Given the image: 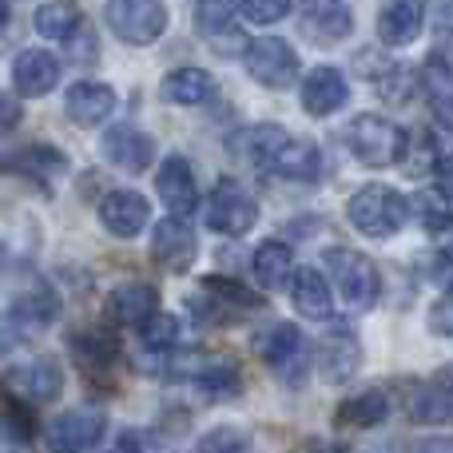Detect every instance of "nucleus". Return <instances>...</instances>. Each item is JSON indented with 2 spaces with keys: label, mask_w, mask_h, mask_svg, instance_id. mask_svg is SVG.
<instances>
[{
  "label": "nucleus",
  "mask_w": 453,
  "mask_h": 453,
  "mask_svg": "<svg viewBox=\"0 0 453 453\" xmlns=\"http://www.w3.org/2000/svg\"><path fill=\"white\" fill-rule=\"evenodd\" d=\"M410 215H414V219L422 223L430 234H446V231H453V203H449L446 196H441L438 188L418 191V196L410 199Z\"/></svg>",
  "instance_id": "nucleus-32"
},
{
  "label": "nucleus",
  "mask_w": 453,
  "mask_h": 453,
  "mask_svg": "<svg viewBox=\"0 0 453 453\" xmlns=\"http://www.w3.org/2000/svg\"><path fill=\"white\" fill-rule=\"evenodd\" d=\"M191 378H196V386L207 394V398H231V394L242 390L239 382V366H231V362H203V366L191 370Z\"/></svg>",
  "instance_id": "nucleus-34"
},
{
  "label": "nucleus",
  "mask_w": 453,
  "mask_h": 453,
  "mask_svg": "<svg viewBox=\"0 0 453 453\" xmlns=\"http://www.w3.org/2000/svg\"><path fill=\"white\" fill-rule=\"evenodd\" d=\"M434 183H438V191L446 199H453V151L449 156L438 159V167H434Z\"/></svg>",
  "instance_id": "nucleus-44"
},
{
  "label": "nucleus",
  "mask_w": 453,
  "mask_h": 453,
  "mask_svg": "<svg viewBox=\"0 0 453 453\" xmlns=\"http://www.w3.org/2000/svg\"><path fill=\"white\" fill-rule=\"evenodd\" d=\"M406 410L418 426H453V366L430 382L414 386Z\"/></svg>",
  "instance_id": "nucleus-16"
},
{
  "label": "nucleus",
  "mask_w": 453,
  "mask_h": 453,
  "mask_svg": "<svg viewBox=\"0 0 453 453\" xmlns=\"http://www.w3.org/2000/svg\"><path fill=\"white\" fill-rule=\"evenodd\" d=\"M430 330L434 334L453 338V295H441L438 303L430 306Z\"/></svg>",
  "instance_id": "nucleus-40"
},
{
  "label": "nucleus",
  "mask_w": 453,
  "mask_h": 453,
  "mask_svg": "<svg viewBox=\"0 0 453 453\" xmlns=\"http://www.w3.org/2000/svg\"><path fill=\"white\" fill-rule=\"evenodd\" d=\"M156 191H159V199H164V207L172 211V219L188 223V215H196L199 183H196V172H191V164L183 156H167L164 164H159Z\"/></svg>",
  "instance_id": "nucleus-10"
},
{
  "label": "nucleus",
  "mask_w": 453,
  "mask_h": 453,
  "mask_svg": "<svg viewBox=\"0 0 453 453\" xmlns=\"http://www.w3.org/2000/svg\"><path fill=\"white\" fill-rule=\"evenodd\" d=\"M422 24H426V4L418 0H394L378 12V40L386 48H406L422 36Z\"/></svg>",
  "instance_id": "nucleus-23"
},
{
  "label": "nucleus",
  "mask_w": 453,
  "mask_h": 453,
  "mask_svg": "<svg viewBox=\"0 0 453 453\" xmlns=\"http://www.w3.org/2000/svg\"><path fill=\"white\" fill-rule=\"evenodd\" d=\"M0 430L8 434V438L16 441V446H24V441L32 438V422H28V410H12V414L0 422Z\"/></svg>",
  "instance_id": "nucleus-41"
},
{
  "label": "nucleus",
  "mask_w": 453,
  "mask_h": 453,
  "mask_svg": "<svg viewBox=\"0 0 453 453\" xmlns=\"http://www.w3.org/2000/svg\"><path fill=\"white\" fill-rule=\"evenodd\" d=\"M84 24V12L76 4H40L36 8V32L44 40H60L68 44L76 36V28Z\"/></svg>",
  "instance_id": "nucleus-33"
},
{
  "label": "nucleus",
  "mask_w": 453,
  "mask_h": 453,
  "mask_svg": "<svg viewBox=\"0 0 453 453\" xmlns=\"http://www.w3.org/2000/svg\"><path fill=\"white\" fill-rule=\"evenodd\" d=\"M68 52L76 56L80 64H96V56H100V48H96V36H92V28H88V24H80V28H76V36L68 40Z\"/></svg>",
  "instance_id": "nucleus-39"
},
{
  "label": "nucleus",
  "mask_w": 453,
  "mask_h": 453,
  "mask_svg": "<svg viewBox=\"0 0 453 453\" xmlns=\"http://www.w3.org/2000/svg\"><path fill=\"white\" fill-rule=\"evenodd\" d=\"M290 303L303 319L311 322H326L334 314V290H330V279L314 266H298L295 279H290Z\"/></svg>",
  "instance_id": "nucleus-21"
},
{
  "label": "nucleus",
  "mask_w": 453,
  "mask_h": 453,
  "mask_svg": "<svg viewBox=\"0 0 453 453\" xmlns=\"http://www.w3.org/2000/svg\"><path fill=\"white\" fill-rule=\"evenodd\" d=\"M68 350H72V358H76V366L88 370V374H104V370L116 366V358H119V342L100 326L76 330V334L68 338Z\"/></svg>",
  "instance_id": "nucleus-24"
},
{
  "label": "nucleus",
  "mask_w": 453,
  "mask_h": 453,
  "mask_svg": "<svg viewBox=\"0 0 453 453\" xmlns=\"http://www.w3.org/2000/svg\"><path fill=\"white\" fill-rule=\"evenodd\" d=\"M234 16L239 8L234 4H199L196 8V28L207 44L226 48V44H239V28H234Z\"/></svg>",
  "instance_id": "nucleus-30"
},
{
  "label": "nucleus",
  "mask_w": 453,
  "mask_h": 453,
  "mask_svg": "<svg viewBox=\"0 0 453 453\" xmlns=\"http://www.w3.org/2000/svg\"><path fill=\"white\" fill-rule=\"evenodd\" d=\"M306 453H346V446H338V441H322V438H314Z\"/></svg>",
  "instance_id": "nucleus-47"
},
{
  "label": "nucleus",
  "mask_w": 453,
  "mask_h": 453,
  "mask_svg": "<svg viewBox=\"0 0 453 453\" xmlns=\"http://www.w3.org/2000/svg\"><path fill=\"white\" fill-rule=\"evenodd\" d=\"M438 24H441V32H446V36H453V0L438 8Z\"/></svg>",
  "instance_id": "nucleus-46"
},
{
  "label": "nucleus",
  "mask_w": 453,
  "mask_h": 453,
  "mask_svg": "<svg viewBox=\"0 0 453 453\" xmlns=\"http://www.w3.org/2000/svg\"><path fill=\"white\" fill-rule=\"evenodd\" d=\"M314 362H319L322 382H350L358 362H362V346L350 330H330V334L319 342Z\"/></svg>",
  "instance_id": "nucleus-22"
},
{
  "label": "nucleus",
  "mask_w": 453,
  "mask_h": 453,
  "mask_svg": "<svg viewBox=\"0 0 453 453\" xmlns=\"http://www.w3.org/2000/svg\"><path fill=\"white\" fill-rule=\"evenodd\" d=\"M242 68L263 88H290L298 80V52L282 36H258L242 48Z\"/></svg>",
  "instance_id": "nucleus-6"
},
{
  "label": "nucleus",
  "mask_w": 453,
  "mask_h": 453,
  "mask_svg": "<svg viewBox=\"0 0 453 453\" xmlns=\"http://www.w3.org/2000/svg\"><path fill=\"white\" fill-rule=\"evenodd\" d=\"M12 84H16V92L28 96V100L48 96L60 84V56L44 52V48H24L12 60Z\"/></svg>",
  "instance_id": "nucleus-18"
},
{
  "label": "nucleus",
  "mask_w": 453,
  "mask_h": 453,
  "mask_svg": "<svg viewBox=\"0 0 453 453\" xmlns=\"http://www.w3.org/2000/svg\"><path fill=\"white\" fill-rule=\"evenodd\" d=\"M159 96L167 104H183V108H196V104H207L215 96V76L203 68H175L164 76L159 84Z\"/></svg>",
  "instance_id": "nucleus-26"
},
{
  "label": "nucleus",
  "mask_w": 453,
  "mask_h": 453,
  "mask_svg": "<svg viewBox=\"0 0 453 453\" xmlns=\"http://www.w3.org/2000/svg\"><path fill=\"white\" fill-rule=\"evenodd\" d=\"M203 223L211 226V231L239 239V234H247L250 226L258 223V203H255V196H250L247 188H239L234 180H219L203 203Z\"/></svg>",
  "instance_id": "nucleus-5"
},
{
  "label": "nucleus",
  "mask_w": 453,
  "mask_h": 453,
  "mask_svg": "<svg viewBox=\"0 0 453 453\" xmlns=\"http://www.w3.org/2000/svg\"><path fill=\"white\" fill-rule=\"evenodd\" d=\"M135 334H140V342L148 346V350L164 354V350H172L175 338H180V319H175V314H167V311H156L140 330H135Z\"/></svg>",
  "instance_id": "nucleus-36"
},
{
  "label": "nucleus",
  "mask_w": 453,
  "mask_h": 453,
  "mask_svg": "<svg viewBox=\"0 0 453 453\" xmlns=\"http://www.w3.org/2000/svg\"><path fill=\"white\" fill-rule=\"evenodd\" d=\"M346 219H350V226L358 234H366V239H390V234H398L410 219V199L402 196V191L386 188V183H366V188H358L350 196Z\"/></svg>",
  "instance_id": "nucleus-1"
},
{
  "label": "nucleus",
  "mask_w": 453,
  "mask_h": 453,
  "mask_svg": "<svg viewBox=\"0 0 453 453\" xmlns=\"http://www.w3.org/2000/svg\"><path fill=\"white\" fill-rule=\"evenodd\" d=\"M108 319L119 322V326H135L140 330L151 314L159 311V290L151 282H119L116 290L108 295Z\"/></svg>",
  "instance_id": "nucleus-20"
},
{
  "label": "nucleus",
  "mask_w": 453,
  "mask_h": 453,
  "mask_svg": "<svg viewBox=\"0 0 453 453\" xmlns=\"http://www.w3.org/2000/svg\"><path fill=\"white\" fill-rule=\"evenodd\" d=\"M250 271H255V282L263 290H279L295 279V250L282 239H263L255 247V258H250Z\"/></svg>",
  "instance_id": "nucleus-25"
},
{
  "label": "nucleus",
  "mask_w": 453,
  "mask_h": 453,
  "mask_svg": "<svg viewBox=\"0 0 453 453\" xmlns=\"http://www.w3.org/2000/svg\"><path fill=\"white\" fill-rule=\"evenodd\" d=\"M414 453H453V438H449V434H434V438L418 441Z\"/></svg>",
  "instance_id": "nucleus-45"
},
{
  "label": "nucleus",
  "mask_w": 453,
  "mask_h": 453,
  "mask_svg": "<svg viewBox=\"0 0 453 453\" xmlns=\"http://www.w3.org/2000/svg\"><path fill=\"white\" fill-rule=\"evenodd\" d=\"M354 28V12L350 4H338V0H319V4H306L303 8V36L311 44H342Z\"/></svg>",
  "instance_id": "nucleus-19"
},
{
  "label": "nucleus",
  "mask_w": 453,
  "mask_h": 453,
  "mask_svg": "<svg viewBox=\"0 0 453 453\" xmlns=\"http://www.w3.org/2000/svg\"><path fill=\"white\" fill-rule=\"evenodd\" d=\"M295 8L287 4V0H247V4H239V16H247L250 24H279L282 16H290Z\"/></svg>",
  "instance_id": "nucleus-38"
},
{
  "label": "nucleus",
  "mask_w": 453,
  "mask_h": 453,
  "mask_svg": "<svg viewBox=\"0 0 453 453\" xmlns=\"http://www.w3.org/2000/svg\"><path fill=\"white\" fill-rule=\"evenodd\" d=\"M151 255L164 271L172 274H183L199 255V242H196V231H191L183 219H159L156 223V234H151Z\"/></svg>",
  "instance_id": "nucleus-13"
},
{
  "label": "nucleus",
  "mask_w": 453,
  "mask_h": 453,
  "mask_svg": "<svg viewBox=\"0 0 453 453\" xmlns=\"http://www.w3.org/2000/svg\"><path fill=\"white\" fill-rule=\"evenodd\" d=\"M346 143H350L354 159L366 167H394V164H402V156L410 151V135L402 132L394 119L374 116V111L358 116L346 127Z\"/></svg>",
  "instance_id": "nucleus-2"
},
{
  "label": "nucleus",
  "mask_w": 453,
  "mask_h": 453,
  "mask_svg": "<svg viewBox=\"0 0 453 453\" xmlns=\"http://www.w3.org/2000/svg\"><path fill=\"white\" fill-rule=\"evenodd\" d=\"M334 418L346 430H374V426H382L386 418H390V394L362 390V394H354V398H346Z\"/></svg>",
  "instance_id": "nucleus-27"
},
{
  "label": "nucleus",
  "mask_w": 453,
  "mask_h": 453,
  "mask_svg": "<svg viewBox=\"0 0 453 453\" xmlns=\"http://www.w3.org/2000/svg\"><path fill=\"white\" fill-rule=\"evenodd\" d=\"M100 223L116 239H135L143 226L151 223V203L140 191H111L100 203Z\"/></svg>",
  "instance_id": "nucleus-14"
},
{
  "label": "nucleus",
  "mask_w": 453,
  "mask_h": 453,
  "mask_svg": "<svg viewBox=\"0 0 453 453\" xmlns=\"http://www.w3.org/2000/svg\"><path fill=\"white\" fill-rule=\"evenodd\" d=\"M20 119H24L20 104H16L8 92H0V135H4V132H16V127H20Z\"/></svg>",
  "instance_id": "nucleus-42"
},
{
  "label": "nucleus",
  "mask_w": 453,
  "mask_h": 453,
  "mask_svg": "<svg viewBox=\"0 0 453 453\" xmlns=\"http://www.w3.org/2000/svg\"><path fill=\"white\" fill-rule=\"evenodd\" d=\"M8 20H12V8H8V4H4V0H0V28H4V24H8Z\"/></svg>",
  "instance_id": "nucleus-48"
},
{
  "label": "nucleus",
  "mask_w": 453,
  "mask_h": 453,
  "mask_svg": "<svg viewBox=\"0 0 453 453\" xmlns=\"http://www.w3.org/2000/svg\"><path fill=\"white\" fill-rule=\"evenodd\" d=\"M100 151L111 167H119L127 175H140L156 159V140L148 132H140L135 124H111L100 140Z\"/></svg>",
  "instance_id": "nucleus-9"
},
{
  "label": "nucleus",
  "mask_w": 453,
  "mask_h": 453,
  "mask_svg": "<svg viewBox=\"0 0 453 453\" xmlns=\"http://www.w3.org/2000/svg\"><path fill=\"white\" fill-rule=\"evenodd\" d=\"M298 100H303L306 116H319V119L334 116V111L350 100V84H346V76L338 68H311L306 72V80H303Z\"/></svg>",
  "instance_id": "nucleus-17"
},
{
  "label": "nucleus",
  "mask_w": 453,
  "mask_h": 453,
  "mask_svg": "<svg viewBox=\"0 0 453 453\" xmlns=\"http://www.w3.org/2000/svg\"><path fill=\"white\" fill-rule=\"evenodd\" d=\"M326 271H330V282L334 290L342 295L346 306L354 311H370L378 303V266L370 263L362 250L354 247H330L326 250Z\"/></svg>",
  "instance_id": "nucleus-3"
},
{
  "label": "nucleus",
  "mask_w": 453,
  "mask_h": 453,
  "mask_svg": "<svg viewBox=\"0 0 453 453\" xmlns=\"http://www.w3.org/2000/svg\"><path fill=\"white\" fill-rule=\"evenodd\" d=\"M203 295L211 298L219 311H263L266 306V298L258 295V290H250L247 282H239V279H226V274H207L203 279Z\"/></svg>",
  "instance_id": "nucleus-29"
},
{
  "label": "nucleus",
  "mask_w": 453,
  "mask_h": 453,
  "mask_svg": "<svg viewBox=\"0 0 453 453\" xmlns=\"http://www.w3.org/2000/svg\"><path fill=\"white\" fill-rule=\"evenodd\" d=\"M247 449H250V438L239 426H215L196 446V453H247Z\"/></svg>",
  "instance_id": "nucleus-37"
},
{
  "label": "nucleus",
  "mask_w": 453,
  "mask_h": 453,
  "mask_svg": "<svg viewBox=\"0 0 453 453\" xmlns=\"http://www.w3.org/2000/svg\"><path fill=\"white\" fill-rule=\"evenodd\" d=\"M56 314H60V298H56V290L48 287V282H40V287H32L28 295L12 306L8 319L24 322V326H48V322H56Z\"/></svg>",
  "instance_id": "nucleus-31"
},
{
  "label": "nucleus",
  "mask_w": 453,
  "mask_h": 453,
  "mask_svg": "<svg viewBox=\"0 0 453 453\" xmlns=\"http://www.w3.org/2000/svg\"><path fill=\"white\" fill-rule=\"evenodd\" d=\"M108 453H148V438L140 430H124L116 441H111Z\"/></svg>",
  "instance_id": "nucleus-43"
},
{
  "label": "nucleus",
  "mask_w": 453,
  "mask_h": 453,
  "mask_svg": "<svg viewBox=\"0 0 453 453\" xmlns=\"http://www.w3.org/2000/svg\"><path fill=\"white\" fill-rule=\"evenodd\" d=\"M258 354L287 386H298L306 378V370H311V346H306L303 330L295 322H279V326L266 330L258 338Z\"/></svg>",
  "instance_id": "nucleus-7"
},
{
  "label": "nucleus",
  "mask_w": 453,
  "mask_h": 453,
  "mask_svg": "<svg viewBox=\"0 0 453 453\" xmlns=\"http://www.w3.org/2000/svg\"><path fill=\"white\" fill-rule=\"evenodd\" d=\"M104 20H108L116 40H124L132 48H148L164 36L167 8L159 0H116V4L104 8Z\"/></svg>",
  "instance_id": "nucleus-4"
},
{
  "label": "nucleus",
  "mask_w": 453,
  "mask_h": 453,
  "mask_svg": "<svg viewBox=\"0 0 453 453\" xmlns=\"http://www.w3.org/2000/svg\"><path fill=\"white\" fill-rule=\"evenodd\" d=\"M64 111L72 116V124L80 127H96L116 111V88L100 84V80H76L64 92Z\"/></svg>",
  "instance_id": "nucleus-15"
},
{
  "label": "nucleus",
  "mask_w": 453,
  "mask_h": 453,
  "mask_svg": "<svg viewBox=\"0 0 453 453\" xmlns=\"http://www.w3.org/2000/svg\"><path fill=\"white\" fill-rule=\"evenodd\" d=\"M274 175H282V180H295V183H311L319 180L322 172V156H319V143L311 140H295L290 135V143L279 151V159L271 164Z\"/></svg>",
  "instance_id": "nucleus-28"
},
{
  "label": "nucleus",
  "mask_w": 453,
  "mask_h": 453,
  "mask_svg": "<svg viewBox=\"0 0 453 453\" xmlns=\"http://www.w3.org/2000/svg\"><path fill=\"white\" fill-rule=\"evenodd\" d=\"M290 143V135L282 132L279 124H250V127H239L234 135H226V151H231L239 164H250V167H266L279 159V151Z\"/></svg>",
  "instance_id": "nucleus-12"
},
{
  "label": "nucleus",
  "mask_w": 453,
  "mask_h": 453,
  "mask_svg": "<svg viewBox=\"0 0 453 453\" xmlns=\"http://www.w3.org/2000/svg\"><path fill=\"white\" fill-rule=\"evenodd\" d=\"M430 72H438V80H430V84H426L434 119L441 124V132H453V76H449L446 64H438V56H430Z\"/></svg>",
  "instance_id": "nucleus-35"
},
{
  "label": "nucleus",
  "mask_w": 453,
  "mask_h": 453,
  "mask_svg": "<svg viewBox=\"0 0 453 453\" xmlns=\"http://www.w3.org/2000/svg\"><path fill=\"white\" fill-rule=\"evenodd\" d=\"M108 434V418L100 410H68L44 426L48 453H92Z\"/></svg>",
  "instance_id": "nucleus-8"
},
{
  "label": "nucleus",
  "mask_w": 453,
  "mask_h": 453,
  "mask_svg": "<svg viewBox=\"0 0 453 453\" xmlns=\"http://www.w3.org/2000/svg\"><path fill=\"white\" fill-rule=\"evenodd\" d=\"M8 386H12L24 402H32V406H52L64 394V370L52 354H36L32 362H24L20 370L8 374Z\"/></svg>",
  "instance_id": "nucleus-11"
}]
</instances>
